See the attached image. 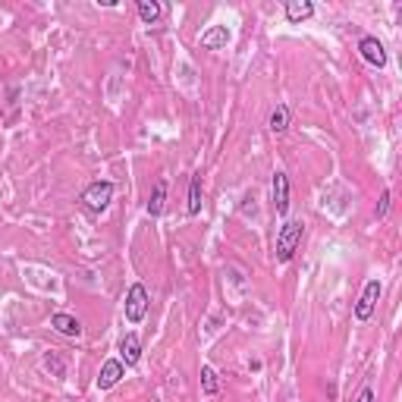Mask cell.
<instances>
[{
    "label": "cell",
    "instance_id": "obj_1",
    "mask_svg": "<svg viewBox=\"0 0 402 402\" xmlns=\"http://www.w3.org/2000/svg\"><path fill=\"white\" fill-rule=\"evenodd\" d=\"M302 236H305V223H302V220H286V223L280 226V232H276V248H274L276 261L280 264L292 261V255L302 245Z\"/></svg>",
    "mask_w": 402,
    "mask_h": 402
},
{
    "label": "cell",
    "instance_id": "obj_2",
    "mask_svg": "<svg viewBox=\"0 0 402 402\" xmlns=\"http://www.w3.org/2000/svg\"><path fill=\"white\" fill-rule=\"evenodd\" d=\"M113 201V182H107V179H98V182H91V186L82 192V207L85 211H91V214H100L107 204Z\"/></svg>",
    "mask_w": 402,
    "mask_h": 402
},
{
    "label": "cell",
    "instance_id": "obj_3",
    "mask_svg": "<svg viewBox=\"0 0 402 402\" xmlns=\"http://www.w3.org/2000/svg\"><path fill=\"white\" fill-rule=\"evenodd\" d=\"M144 314H148V289L142 283H132L126 292V320L138 324V320H144Z\"/></svg>",
    "mask_w": 402,
    "mask_h": 402
},
{
    "label": "cell",
    "instance_id": "obj_4",
    "mask_svg": "<svg viewBox=\"0 0 402 402\" xmlns=\"http://www.w3.org/2000/svg\"><path fill=\"white\" fill-rule=\"evenodd\" d=\"M380 292H383V283L380 280H368L362 289V299L355 302V320H371V314H374L377 302H380Z\"/></svg>",
    "mask_w": 402,
    "mask_h": 402
},
{
    "label": "cell",
    "instance_id": "obj_5",
    "mask_svg": "<svg viewBox=\"0 0 402 402\" xmlns=\"http://www.w3.org/2000/svg\"><path fill=\"white\" fill-rule=\"evenodd\" d=\"M358 54H362L364 63H371V66H377V69L387 66V50H383V44L377 41L374 35H364L362 41H358Z\"/></svg>",
    "mask_w": 402,
    "mask_h": 402
},
{
    "label": "cell",
    "instance_id": "obj_6",
    "mask_svg": "<svg viewBox=\"0 0 402 402\" xmlns=\"http://www.w3.org/2000/svg\"><path fill=\"white\" fill-rule=\"evenodd\" d=\"M123 377H126V364L119 362V358H107V362L100 364V374H98V380H94V387L110 389V387H117Z\"/></svg>",
    "mask_w": 402,
    "mask_h": 402
},
{
    "label": "cell",
    "instance_id": "obj_7",
    "mask_svg": "<svg viewBox=\"0 0 402 402\" xmlns=\"http://www.w3.org/2000/svg\"><path fill=\"white\" fill-rule=\"evenodd\" d=\"M270 192H274V211L280 214V217H286L289 214V176L276 170L274 179H270Z\"/></svg>",
    "mask_w": 402,
    "mask_h": 402
},
{
    "label": "cell",
    "instance_id": "obj_8",
    "mask_svg": "<svg viewBox=\"0 0 402 402\" xmlns=\"http://www.w3.org/2000/svg\"><path fill=\"white\" fill-rule=\"evenodd\" d=\"M138 358H142V339H138L135 333H126V336L119 339V362H123L126 368H132V364H138Z\"/></svg>",
    "mask_w": 402,
    "mask_h": 402
},
{
    "label": "cell",
    "instance_id": "obj_9",
    "mask_svg": "<svg viewBox=\"0 0 402 402\" xmlns=\"http://www.w3.org/2000/svg\"><path fill=\"white\" fill-rule=\"evenodd\" d=\"M230 29H226V25H211V29L204 31V35H201V47L204 50H220V47H226V44H230Z\"/></svg>",
    "mask_w": 402,
    "mask_h": 402
},
{
    "label": "cell",
    "instance_id": "obj_10",
    "mask_svg": "<svg viewBox=\"0 0 402 402\" xmlns=\"http://www.w3.org/2000/svg\"><path fill=\"white\" fill-rule=\"evenodd\" d=\"M311 16H314V3H311V0H289V3H286V19L292 25L308 22Z\"/></svg>",
    "mask_w": 402,
    "mask_h": 402
},
{
    "label": "cell",
    "instance_id": "obj_11",
    "mask_svg": "<svg viewBox=\"0 0 402 402\" xmlns=\"http://www.w3.org/2000/svg\"><path fill=\"white\" fill-rule=\"evenodd\" d=\"M50 327H54L57 333H63V336H82V324L73 318V314L57 311L54 318H50Z\"/></svg>",
    "mask_w": 402,
    "mask_h": 402
},
{
    "label": "cell",
    "instance_id": "obj_12",
    "mask_svg": "<svg viewBox=\"0 0 402 402\" xmlns=\"http://www.w3.org/2000/svg\"><path fill=\"white\" fill-rule=\"evenodd\" d=\"M163 204H167V179H157L154 188H151V198H148V214L151 217H161L163 214Z\"/></svg>",
    "mask_w": 402,
    "mask_h": 402
},
{
    "label": "cell",
    "instance_id": "obj_13",
    "mask_svg": "<svg viewBox=\"0 0 402 402\" xmlns=\"http://www.w3.org/2000/svg\"><path fill=\"white\" fill-rule=\"evenodd\" d=\"M267 129L274 132V135H283V132L289 129V107H286V104H276L274 110H270V117H267Z\"/></svg>",
    "mask_w": 402,
    "mask_h": 402
},
{
    "label": "cell",
    "instance_id": "obj_14",
    "mask_svg": "<svg viewBox=\"0 0 402 402\" xmlns=\"http://www.w3.org/2000/svg\"><path fill=\"white\" fill-rule=\"evenodd\" d=\"M201 393H204V396H217L220 393L217 371H214L211 364H201Z\"/></svg>",
    "mask_w": 402,
    "mask_h": 402
},
{
    "label": "cell",
    "instance_id": "obj_15",
    "mask_svg": "<svg viewBox=\"0 0 402 402\" xmlns=\"http://www.w3.org/2000/svg\"><path fill=\"white\" fill-rule=\"evenodd\" d=\"M188 214H198L201 211V176L195 173L192 179H188V204H186Z\"/></svg>",
    "mask_w": 402,
    "mask_h": 402
},
{
    "label": "cell",
    "instance_id": "obj_16",
    "mask_svg": "<svg viewBox=\"0 0 402 402\" xmlns=\"http://www.w3.org/2000/svg\"><path fill=\"white\" fill-rule=\"evenodd\" d=\"M138 19H142L144 25H154L157 19H161V3H154V0H138Z\"/></svg>",
    "mask_w": 402,
    "mask_h": 402
},
{
    "label": "cell",
    "instance_id": "obj_17",
    "mask_svg": "<svg viewBox=\"0 0 402 402\" xmlns=\"http://www.w3.org/2000/svg\"><path fill=\"white\" fill-rule=\"evenodd\" d=\"M44 368H47L54 377H66V364H63V358L54 355V352H47V355H44Z\"/></svg>",
    "mask_w": 402,
    "mask_h": 402
},
{
    "label": "cell",
    "instance_id": "obj_18",
    "mask_svg": "<svg viewBox=\"0 0 402 402\" xmlns=\"http://www.w3.org/2000/svg\"><path fill=\"white\" fill-rule=\"evenodd\" d=\"M389 214V188H383V195H380V204H377V217H387Z\"/></svg>",
    "mask_w": 402,
    "mask_h": 402
},
{
    "label": "cell",
    "instance_id": "obj_19",
    "mask_svg": "<svg viewBox=\"0 0 402 402\" xmlns=\"http://www.w3.org/2000/svg\"><path fill=\"white\" fill-rule=\"evenodd\" d=\"M355 402H374V389H371V387H364L362 393H358V399H355Z\"/></svg>",
    "mask_w": 402,
    "mask_h": 402
},
{
    "label": "cell",
    "instance_id": "obj_20",
    "mask_svg": "<svg viewBox=\"0 0 402 402\" xmlns=\"http://www.w3.org/2000/svg\"><path fill=\"white\" fill-rule=\"evenodd\" d=\"M0 223H3V220H0Z\"/></svg>",
    "mask_w": 402,
    "mask_h": 402
}]
</instances>
